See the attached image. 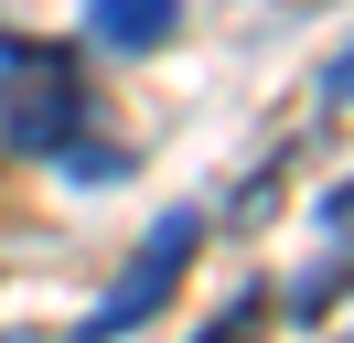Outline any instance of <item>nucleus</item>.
Wrapping results in <instances>:
<instances>
[{
    "mask_svg": "<svg viewBox=\"0 0 354 343\" xmlns=\"http://www.w3.org/2000/svg\"><path fill=\"white\" fill-rule=\"evenodd\" d=\"M183 33V0H86V43L97 54H161Z\"/></svg>",
    "mask_w": 354,
    "mask_h": 343,
    "instance_id": "3",
    "label": "nucleus"
},
{
    "mask_svg": "<svg viewBox=\"0 0 354 343\" xmlns=\"http://www.w3.org/2000/svg\"><path fill=\"white\" fill-rule=\"evenodd\" d=\"M86 64L65 43H32V33H0V150L22 161H65V183H118L129 150L86 140Z\"/></svg>",
    "mask_w": 354,
    "mask_h": 343,
    "instance_id": "1",
    "label": "nucleus"
},
{
    "mask_svg": "<svg viewBox=\"0 0 354 343\" xmlns=\"http://www.w3.org/2000/svg\"><path fill=\"white\" fill-rule=\"evenodd\" d=\"M258 333H268V300H258V290H236V300H225V311L204 322L194 343H258Z\"/></svg>",
    "mask_w": 354,
    "mask_h": 343,
    "instance_id": "4",
    "label": "nucleus"
},
{
    "mask_svg": "<svg viewBox=\"0 0 354 343\" xmlns=\"http://www.w3.org/2000/svg\"><path fill=\"white\" fill-rule=\"evenodd\" d=\"M194 247H204V214H194V204H172V214H161V225H151V236L129 247V268H118V290L97 300L86 322H75V343H118V333H140V322H151L161 300L183 290V268H194Z\"/></svg>",
    "mask_w": 354,
    "mask_h": 343,
    "instance_id": "2",
    "label": "nucleus"
},
{
    "mask_svg": "<svg viewBox=\"0 0 354 343\" xmlns=\"http://www.w3.org/2000/svg\"><path fill=\"white\" fill-rule=\"evenodd\" d=\"M322 107H354V43H344V54L322 64Z\"/></svg>",
    "mask_w": 354,
    "mask_h": 343,
    "instance_id": "5",
    "label": "nucleus"
}]
</instances>
